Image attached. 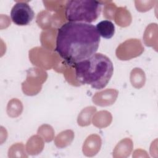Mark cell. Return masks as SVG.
Here are the masks:
<instances>
[{"label":"cell","mask_w":158,"mask_h":158,"mask_svg":"<svg viewBox=\"0 0 158 158\" xmlns=\"http://www.w3.org/2000/svg\"><path fill=\"white\" fill-rule=\"evenodd\" d=\"M99 43L100 36L93 24L68 22L57 30L55 51L72 66L96 54Z\"/></svg>","instance_id":"6da1fadb"},{"label":"cell","mask_w":158,"mask_h":158,"mask_svg":"<svg viewBox=\"0 0 158 158\" xmlns=\"http://www.w3.org/2000/svg\"><path fill=\"white\" fill-rule=\"evenodd\" d=\"M35 13L30 6L25 1H18L10 11L12 21L19 26L28 25L33 19Z\"/></svg>","instance_id":"277c9868"},{"label":"cell","mask_w":158,"mask_h":158,"mask_svg":"<svg viewBox=\"0 0 158 158\" xmlns=\"http://www.w3.org/2000/svg\"><path fill=\"white\" fill-rule=\"evenodd\" d=\"M130 80L133 86L137 88H141L144 85L145 81L144 73L141 70V69H135L131 72Z\"/></svg>","instance_id":"52a82bcc"},{"label":"cell","mask_w":158,"mask_h":158,"mask_svg":"<svg viewBox=\"0 0 158 158\" xmlns=\"http://www.w3.org/2000/svg\"><path fill=\"white\" fill-rule=\"evenodd\" d=\"M96 28L99 35L106 39L111 38L115 33V26L114 23L108 20H104L99 22Z\"/></svg>","instance_id":"8992f818"},{"label":"cell","mask_w":158,"mask_h":158,"mask_svg":"<svg viewBox=\"0 0 158 158\" xmlns=\"http://www.w3.org/2000/svg\"><path fill=\"white\" fill-rule=\"evenodd\" d=\"M104 6L106 7L108 10L104 9V12H103L104 16L107 19H111L112 18L110 15H114V13L115 11V9H117L115 4L112 1H108V4H105Z\"/></svg>","instance_id":"9c48e42d"},{"label":"cell","mask_w":158,"mask_h":158,"mask_svg":"<svg viewBox=\"0 0 158 158\" xmlns=\"http://www.w3.org/2000/svg\"><path fill=\"white\" fill-rule=\"evenodd\" d=\"M118 95V91L115 89H106L96 93L93 98V101L96 105L107 106L112 104Z\"/></svg>","instance_id":"5b68a950"},{"label":"cell","mask_w":158,"mask_h":158,"mask_svg":"<svg viewBox=\"0 0 158 158\" xmlns=\"http://www.w3.org/2000/svg\"><path fill=\"white\" fill-rule=\"evenodd\" d=\"M96 108L94 107H89L83 109L78 117V123L80 126H86L90 124L91 117Z\"/></svg>","instance_id":"ba28073f"},{"label":"cell","mask_w":158,"mask_h":158,"mask_svg":"<svg viewBox=\"0 0 158 158\" xmlns=\"http://www.w3.org/2000/svg\"><path fill=\"white\" fill-rule=\"evenodd\" d=\"M102 5V1H67L65 3V16L69 22L90 23L99 17Z\"/></svg>","instance_id":"3957f363"},{"label":"cell","mask_w":158,"mask_h":158,"mask_svg":"<svg viewBox=\"0 0 158 158\" xmlns=\"http://www.w3.org/2000/svg\"><path fill=\"white\" fill-rule=\"evenodd\" d=\"M75 78L81 85L101 89L106 86L114 72L112 62L106 55L96 53L89 58L75 64Z\"/></svg>","instance_id":"7a4b0ae2"}]
</instances>
